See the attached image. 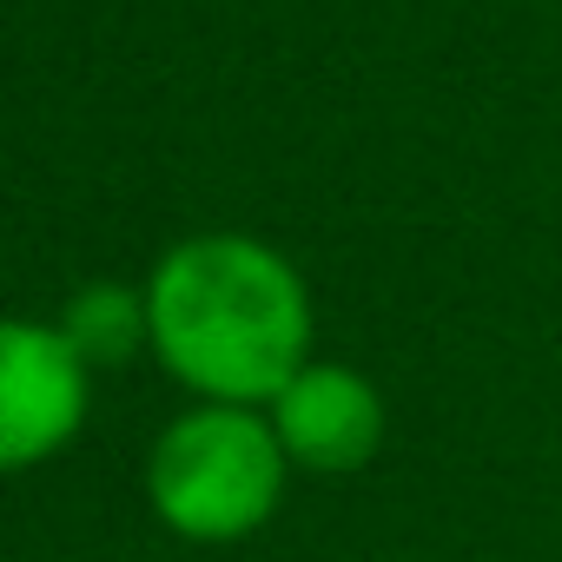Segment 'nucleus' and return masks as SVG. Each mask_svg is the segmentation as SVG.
I'll return each mask as SVG.
<instances>
[{"label": "nucleus", "instance_id": "5", "mask_svg": "<svg viewBox=\"0 0 562 562\" xmlns=\"http://www.w3.org/2000/svg\"><path fill=\"white\" fill-rule=\"evenodd\" d=\"M60 338L87 358V371L126 364L133 351H146V285H120V278H93V285L67 292L60 305Z\"/></svg>", "mask_w": 562, "mask_h": 562}, {"label": "nucleus", "instance_id": "2", "mask_svg": "<svg viewBox=\"0 0 562 562\" xmlns=\"http://www.w3.org/2000/svg\"><path fill=\"white\" fill-rule=\"evenodd\" d=\"M292 483L258 404H186L146 450V503L186 542H245L258 536Z\"/></svg>", "mask_w": 562, "mask_h": 562}, {"label": "nucleus", "instance_id": "3", "mask_svg": "<svg viewBox=\"0 0 562 562\" xmlns=\"http://www.w3.org/2000/svg\"><path fill=\"white\" fill-rule=\"evenodd\" d=\"M93 404L87 358L54 318H0V476L60 457Z\"/></svg>", "mask_w": 562, "mask_h": 562}, {"label": "nucleus", "instance_id": "1", "mask_svg": "<svg viewBox=\"0 0 562 562\" xmlns=\"http://www.w3.org/2000/svg\"><path fill=\"white\" fill-rule=\"evenodd\" d=\"M305 271L251 232H192L146 271V351L199 404H271L312 364Z\"/></svg>", "mask_w": 562, "mask_h": 562}, {"label": "nucleus", "instance_id": "4", "mask_svg": "<svg viewBox=\"0 0 562 562\" xmlns=\"http://www.w3.org/2000/svg\"><path fill=\"white\" fill-rule=\"evenodd\" d=\"M265 417H271L278 450L292 457V470H312V476L371 470V457L384 450V430H391L384 391L364 371L331 364V358L299 364L292 384L265 404Z\"/></svg>", "mask_w": 562, "mask_h": 562}]
</instances>
